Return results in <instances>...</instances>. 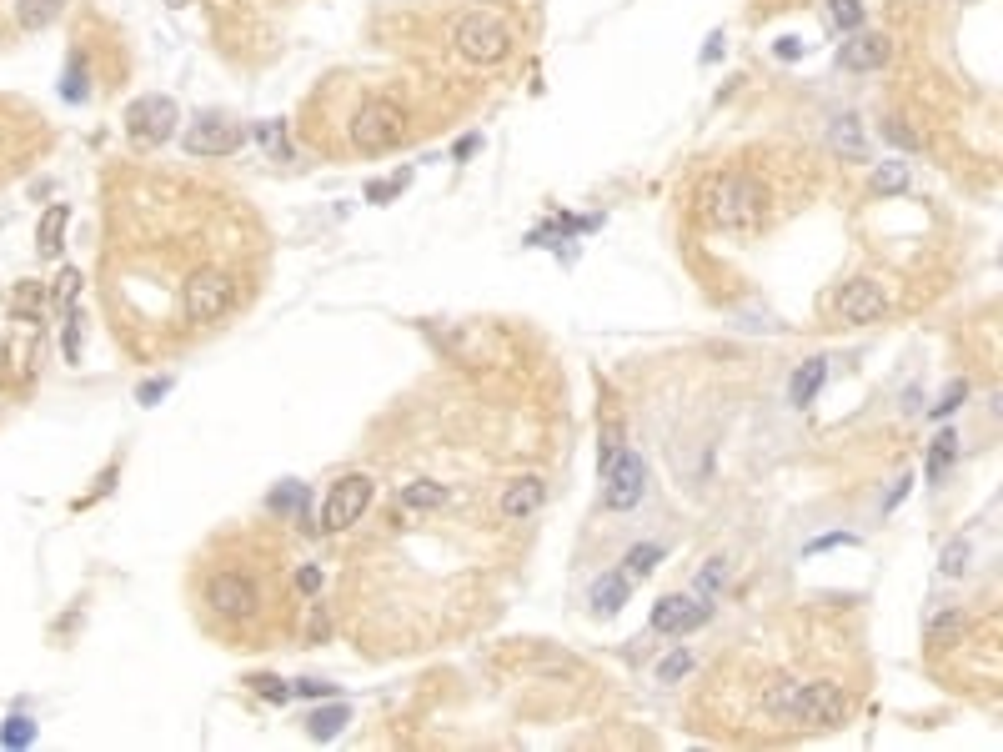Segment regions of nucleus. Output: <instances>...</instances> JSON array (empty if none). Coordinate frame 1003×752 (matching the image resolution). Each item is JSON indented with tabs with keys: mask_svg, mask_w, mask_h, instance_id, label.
Instances as JSON below:
<instances>
[{
	"mask_svg": "<svg viewBox=\"0 0 1003 752\" xmlns=\"http://www.w3.org/2000/svg\"><path fill=\"white\" fill-rule=\"evenodd\" d=\"M66 361H81V301L66 306Z\"/></svg>",
	"mask_w": 1003,
	"mask_h": 752,
	"instance_id": "obj_33",
	"label": "nucleus"
},
{
	"mask_svg": "<svg viewBox=\"0 0 1003 752\" xmlns=\"http://www.w3.org/2000/svg\"><path fill=\"white\" fill-rule=\"evenodd\" d=\"M883 136H888L893 146H903V151H913V146H918V136H913V131H908L898 116H893V121H883Z\"/></svg>",
	"mask_w": 1003,
	"mask_h": 752,
	"instance_id": "obj_37",
	"label": "nucleus"
},
{
	"mask_svg": "<svg viewBox=\"0 0 1003 752\" xmlns=\"http://www.w3.org/2000/svg\"><path fill=\"white\" fill-rule=\"evenodd\" d=\"M627 587H632V577H622V572H612V577H602L597 587H592V607L602 612V617H612L622 602H627Z\"/></svg>",
	"mask_w": 1003,
	"mask_h": 752,
	"instance_id": "obj_20",
	"label": "nucleus"
},
{
	"mask_svg": "<svg viewBox=\"0 0 1003 752\" xmlns=\"http://www.w3.org/2000/svg\"><path fill=\"white\" fill-rule=\"evenodd\" d=\"M888 56H893V41H888L883 31H853V36L843 41V51H838L843 71H883Z\"/></svg>",
	"mask_w": 1003,
	"mask_h": 752,
	"instance_id": "obj_13",
	"label": "nucleus"
},
{
	"mask_svg": "<svg viewBox=\"0 0 1003 752\" xmlns=\"http://www.w3.org/2000/svg\"><path fill=\"white\" fill-rule=\"evenodd\" d=\"M542 502H547V482H542V477H517V482H507V492H502V517H507V522H527V517H537Z\"/></svg>",
	"mask_w": 1003,
	"mask_h": 752,
	"instance_id": "obj_14",
	"label": "nucleus"
},
{
	"mask_svg": "<svg viewBox=\"0 0 1003 752\" xmlns=\"http://www.w3.org/2000/svg\"><path fill=\"white\" fill-rule=\"evenodd\" d=\"M291 692H301V697H331V682H316V677H306V682H296Z\"/></svg>",
	"mask_w": 1003,
	"mask_h": 752,
	"instance_id": "obj_44",
	"label": "nucleus"
},
{
	"mask_svg": "<svg viewBox=\"0 0 1003 752\" xmlns=\"http://www.w3.org/2000/svg\"><path fill=\"white\" fill-rule=\"evenodd\" d=\"M256 141H261L266 161H291V136H286L281 121H261V126H256Z\"/></svg>",
	"mask_w": 1003,
	"mask_h": 752,
	"instance_id": "obj_24",
	"label": "nucleus"
},
{
	"mask_svg": "<svg viewBox=\"0 0 1003 752\" xmlns=\"http://www.w3.org/2000/svg\"><path fill=\"white\" fill-rule=\"evenodd\" d=\"M833 316L848 321V326H873L888 316V296L878 281H848L833 291Z\"/></svg>",
	"mask_w": 1003,
	"mask_h": 752,
	"instance_id": "obj_10",
	"label": "nucleus"
},
{
	"mask_svg": "<svg viewBox=\"0 0 1003 752\" xmlns=\"http://www.w3.org/2000/svg\"><path fill=\"white\" fill-rule=\"evenodd\" d=\"M256 582L251 577H241V572H216L211 582H206V607L216 612V617H251L256 612Z\"/></svg>",
	"mask_w": 1003,
	"mask_h": 752,
	"instance_id": "obj_11",
	"label": "nucleus"
},
{
	"mask_svg": "<svg viewBox=\"0 0 1003 752\" xmlns=\"http://www.w3.org/2000/svg\"><path fill=\"white\" fill-rule=\"evenodd\" d=\"M963 397H968V382H948V392H943V402L933 407V417H948L953 407H963Z\"/></svg>",
	"mask_w": 1003,
	"mask_h": 752,
	"instance_id": "obj_38",
	"label": "nucleus"
},
{
	"mask_svg": "<svg viewBox=\"0 0 1003 752\" xmlns=\"http://www.w3.org/2000/svg\"><path fill=\"white\" fill-rule=\"evenodd\" d=\"M301 502H306V487H301V482H281V487L266 497V507H271V512H281V517H296V512H301Z\"/></svg>",
	"mask_w": 1003,
	"mask_h": 752,
	"instance_id": "obj_27",
	"label": "nucleus"
},
{
	"mask_svg": "<svg viewBox=\"0 0 1003 752\" xmlns=\"http://www.w3.org/2000/svg\"><path fill=\"white\" fill-rule=\"evenodd\" d=\"M241 126L231 116H196L191 131H186V156H201V161H221V156H236L241 151Z\"/></svg>",
	"mask_w": 1003,
	"mask_h": 752,
	"instance_id": "obj_9",
	"label": "nucleus"
},
{
	"mask_svg": "<svg viewBox=\"0 0 1003 752\" xmlns=\"http://www.w3.org/2000/svg\"><path fill=\"white\" fill-rule=\"evenodd\" d=\"M66 226H71V206H66V201L46 206V216H41V226H36V251H41V261H56V256H61Z\"/></svg>",
	"mask_w": 1003,
	"mask_h": 752,
	"instance_id": "obj_15",
	"label": "nucleus"
},
{
	"mask_svg": "<svg viewBox=\"0 0 1003 752\" xmlns=\"http://www.w3.org/2000/svg\"><path fill=\"white\" fill-rule=\"evenodd\" d=\"M908 487H913V477H898V482H893V492L883 497V517H888V512H893V507H898V502L908 497Z\"/></svg>",
	"mask_w": 1003,
	"mask_h": 752,
	"instance_id": "obj_43",
	"label": "nucleus"
},
{
	"mask_svg": "<svg viewBox=\"0 0 1003 752\" xmlns=\"http://www.w3.org/2000/svg\"><path fill=\"white\" fill-rule=\"evenodd\" d=\"M36 742V722L26 712H16L6 727H0V747H31Z\"/></svg>",
	"mask_w": 1003,
	"mask_h": 752,
	"instance_id": "obj_28",
	"label": "nucleus"
},
{
	"mask_svg": "<svg viewBox=\"0 0 1003 752\" xmlns=\"http://www.w3.org/2000/svg\"><path fill=\"white\" fill-rule=\"evenodd\" d=\"M968 557H973L968 542H948L943 557H938V572H943V577H963V572H968Z\"/></svg>",
	"mask_w": 1003,
	"mask_h": 752,
	"instance_id": "obj_30",
	"label": "nucleus"
},
{
	"mask_svg": "<svg viewBox=\"0 0 1003 752\" xmlns=\"http://www.w3.org/2000/svg\"><path fill=\"white\" fill-rule=\"evenodd\" d=\"M402 186H407V171H402V176H392V181H377V186L367 191V201H387V196H397Z\"/></svg>",
	"mask_w": 1003,
	"mask_h": 752,
	"instance_id": "obj_39",
	"label": "nucleus"
},
{
	"mask_svg": "<svg viewBox=\"0 0 1003 752\" xmlns=\"http://www.w3.org/2000/svg\"><path fill=\"white\" fill-rule=\"evenodd\" d=\"M657 562H662V547H657V542H642V547L627 552V577H647Z\"/></svg>",
	"mask_w": 1003,
	"mask_h": 752,
	"instance_id": "obj_29",
	"label": "nucleus"
},
{
	"mask_svg": "<svg viewBox=\"0 0 1003 752\" xmlns=\"http://www.w3.org/2000/svg\"><path fill=\"white\" fill-rule=\"evenodd\" d=\"M708 622V602L703 597H683V592H667L657 607H652V632L662 637H688Z\"/></svg>",
	"mask_w": 1003,
	"mask_h": 752,
	"instance_id": "obj_12",
	"label": "nucleus"
},
{
	"mask_svg": "<svg viewBox=\"0 0 1003 752\" xmlns=\"http://www.w3.org/2000/svg\"><path fill=\"white\" fill-rule=\"evenodd\" d=\"M768 712H773L778 722L828 732V727H843L848 697H843V687H833V682H778V687L768 692Z\"/></svg>",
	"mask_w": 1003,
	"mask_h": 752,
	"instance_id": "obj_2",
	"label": "nucleus"
},
{
	"mask_svg": "<svg viewBox=\"0 0 1003 752\" xmlns=\"http://www.w3.org/2000/svg\"><path fill=\"white\" fill-rule=\"evenodd\" d=\"M602 482H607V487H602V502H607L612 512H627V507H637L642 492H647V467H642L637 452L617 447V457L602 462Z\"/></svg>",
	"mask_w": 1003,
	"mask_h": 752,
	"instance_id": "obj_8",
	"label": "nucleus"
},
{
	"mask_svg": "<svg viewBox=\"0 0 1003 752\" xmlns=\"http://www.w3.org/2000/svg\"><path fill=\"white\" fill-rule=\"evenodd\" d=\"M873 191H878V196H898V191H908V166H903V161H883V166H873Z\"/></svg>",
	"mask_w": 1003,
	"mask_h": 752,
	"instance_id": "obj_25",
	"label": "nucleus"
},
{
	"mask_svg": "<svg viewBox=\"0 0 1003 752\" xmlns=\"http://www.w3.org/2000/svg\"><path fill=\"white\" fill-rule=\"evenodd\" d=\"M828 21L843 36H853V31H863V6H858V0H828Z\"/></svg>",
	"mask_w": 1003,
	"mask_h": 752,
	"instance_id": "obj_26",
	"label": "nucleus"
},
{
	"mask_svg": "<svg viewBox=\"0 0 1003 752\" xmlns=\"http://www.w3.org/2000/svg\"><path fill=\"white\" fill-rule=\"evenodd\" d=\"M718 51H723V36H708V51H703V61H718Z\"/></svg>",
	"mask_w": 1003,
	"mask_h": 752,
	"instance_id": "obj_45",
	"label": "nucleus"
},
{
	"mask_svg": "<svg viewBox=\"0 0 1003 752\" xmlns=\"http://www.w3.org/2000/svg\"><path fill=\"white\" fill-rule=\"evenodd\" d=\"M166 387H171V382H166V376H161V382H146V387L136 392V402H141V407H156V402L166 397Z\"/></svg>",
	"mask_w": 1003,
	"mask_h": 752,
	"instance_id": "obj_41",
	"label": "nucleus"
},
{
	"mask_svg": "<svg viewBox=\"0 0 1003 752\" xmlns=\"http://www.w3.org/2000/svg\"><path fill=\"white\" fill-rule=\"evenodd\" d=\"M442 502H447L442 482H412V487H402V507L407 512H437Z\"/></svg>",
	"mask_w": 1003,
	"mask_h": 752,
	"instance_id": "obj_22",
	"label": "nucleus"
},
{
	"mask_svg": "<svg viewBox=\"0 0 1003 752\" xmlns=\"http://www.w3.org/2000/svg\"><path fill=\"white\" fill-rule=\"evenodd\" d=\"M828 547H853V532H828V537L808 542V552H828Z\"/></svg>",
	"mask_w": 1003,
	"mask_h": 752,
	"instance_id": "obj_42",
	"label": "nucleus"
},
{
	"mask_svg": "<svg viewBox=\"0 0 1003 752\" xmlns=\"http://www.w3.org/2000/svg\"><path fill=\"white\" fill-rule=\"evenodd\" d=\"M723 582H728V567H723V557H713V562L703 567V577H698V597L708 602V597H713V592H718Z\"/></svg>",
	"mask_w": 1003,
	"mask_h": 752,
	"instance_id": "obj_34",
	"label": "nucleus"
},
{
	"mask_svg": "<svg viewBox=\"0 0 1003 752\" xmlns=\"http://www.w3.org/2000/svg\"><path fill=\"white\" fill-rule=\"evenodd\" d=\"M11 316L16 321H41L46 316V286L41 281H21L11 291Z\"/></svg>",
	"mask_w": 1003,
	"mask_h": 752,
	"instance_id": "obj_18",
	"label": "nucleus"
},
{
	"mask_svg": "<svg viewBox=\"0 0 1003 752\" xmlns=\"http://www.w3.org/2000/svg\"><path fill=\"white\" fill-rule=\"evenodd\" d=\"M402 136H407V111H402L397 101L372 96V101L357 106V116H352V146H357V151L377 156V151H392Z\"/></svg>",
	"mask_w": 1003,
	"mask_h": 752,
	"instance_id": "obj_4",
	"label": "nucleus"
},
{
	"mask_svg": "<svg viewBox=\"0 0 1003 752\" xmlns=\"http://www.w3.org/2000/svg\"><path fill=\"white\" fill-rule=\"evenodd\" d=\"M296 592H301V597H316V592H321V567H316V562L296 567Z\"/></svg>",
	"mask_w": 1003,
	"mask_h": 752,
	"instance_id": "obj_36",
	"label": "nucleus"
},
{
	"mask_svg": "<svg viewBox=\"0 0 1003 752\" xmlns=\"http://www.w3.org/2000/svg\"><path fill=\"white\" fill-rule=\"evenodd\" d=\"M953 457H958V437H953V432H938V437H933V447H928L923 477H928V482H938V477L953 467Z\"/></svg>",
	"mask_w": 1003,
	"mask_h": 752,
	"instance_id": "obj_21",
	"label": "nucleus"
},
{
	"mask_svg": "<svg viewBox=\"0 0 1003 752\" xmlns=\"http://www.w3.org/2000/svg\"><path fill=\"white\" fill-rule=\"evenodd\" d=\"M86 61H71V71H66V81H61V96L66 101H86Z\"/></svg>",
	"mask_w": 1003,
	"mask_h": 752,
	"instance_id": "obj_32",
	"label": "nucleus"
},
{
	"mask_svg": "<svg viewBox=\"0 0 1003 752\" xmlns=\"http://www.w3.org/2000/svg\"><path fill=\"white\" fill-rule=\"evenodd\" d=\"M823 382H828V361L823 356H813V361H803L798 371H793V387H788V397H793V407H808V402H818V392H823Z\"/></svg>",
	"mask_w": 1003,
	"mask_h": 752,
	"instance_id": "obj_16",
	"label": "nucleus"
},
{
	"mask_svg": "<svg viewBox=\"0 0 1003 752\" xmlns=\"http://www.w3.org/2000/svg\"><path fill=\"white\" fill-rule=\"evenodd\" d=\"M698 211L708 226L718 231H758L768 216V191L758 176L748 171H718L703 191H698Z\"/></svg>",
	"mask_w": 1003,
	"mask_h": 752,
	"instance_id": "obj_1",
	"label": "nucleus"
},
{
	"mask_svg": "<svg viewBox=\"0 0 1003 752\" xmlns=\"http://www.w3.org/2000/svg\"><path fill=\"white\" fill-rule=\"evenodd\" d=\"M347 722H352V707H342V702H337V707H326V712H311L306 732H311L316 742H331V737H337Z\"/></svg>",
	"mask_w": 1003,
	"mask_h": 752,
	"instance_id": "obj_23",
	"label": "nucleus"
},
{
	"mask_svg": "<svg viewBox=\"0 0 1003 752\" xmlns=\"http://www.w3.org/2000/svg\"><path fill=\"white\" fill-rule=\"evenodd\" d=\"M372 477L362 472H347L331 482V492L321 497V532H347L352 522H362V512L372 507Z\"/></svg>",
	"mask_w": 1003,
	"mask_h": 752,
	"instance_id": "obj_6",
	"label": "nucleus"
},
{
	"mask_svg": "<svg viewBox=\"0 0 1003 752\" xmlns=\"http://www.w3.org/2000/svg\"><path fill=\"white\" fill-rule=\"evenodd\" d=\"M693 672V652L688 647H678L673 657H662V667H657V682H683Z\"/></svg>",
	"mask_w": 1003,
	"mask_h": 752,
	"instance_id": "obj_31",
	"label": "nucleus"
},
{
	"mask_svg": "<svg viewBox=\"0 0 1003 752\" xmlns=\"http://www.w3.org/2000/svg\"><path fill=\"white\" fill-rule=\"evenodd\" d=\"M452 41H457V51H462L467 61H477V66H497V61L512 51V26H507L497 11H467V16L457 21Z\"/></svg>",
	"mask_w": 1003,
	"mask_h": 752,
	"instance_id": "obj_3",
	"label": "nucleus"
},
{
	"mask_svg": "<svg viewBox=\"0 0 1003 752\" xmlns=\"http://www.w3.org/2000/svg\"><path fill=\"white\" fill-rule=\"evenodd\" d=\"M256 692H261V697H271V702H286V697H291V687H286V682H276V677H256Z\"/></svg>",
	"mask_w": 1003,
	"mask_h": 752,
	"instance_id": "obj_40",
	"label": "nucleus"
},
{
	"mask_svg": "<svg viewBox=\"0 0 1003 752\" xmlns=\"http://www.w3.org/2000/svg\"><path fill=\"white\" fill-rule=\"evenodd\" d=\"M61 11H66V0H16V21H21V31H46Z\"/></svg>",
	"mask_w": 1003,
	"mask_h": 752,
	"instance_id": "obj_19",
	"label": "nucleus"
},
{
	"mask_svg": "<svg viewBox=\"0 0 1003 752\" xmlns=\"http://www.w3.org/2000/svg\"><path fill=\"white\" fill-rule=\"evenodd\" d=\"M176 121H181V111L171 96H141L126 106V136L136 146H166L176 136Z\"/></svg>",
	"mask_w": 1003,
	"mask_h": 752,
	"instance_id": "obj_7",
	"label": "nucleus"
},
{
	"mask_svg": "<svg viewBox=\"0 0 1003 752\" xmlns=\"http://www.w3.org/2000/svg\"><path fill=\"white\" fill-rule=\"evenodd\" d=\"M171 6H181V0H171Z\"/></svg>",
	"mask_w": 1003,
	"mask_h": 752,
	"instance_id": "obj_46",
	"label": "nucleus"
},
{
	"mask_svg": "<svg viewBox=\"0 0 1003 752\" xmlns=\"http://www.w3.org/2000/svg\"><path fill=\"white\" fill-rule=\"evenodd\" d=\"M828 141H833V151H843L848 161H863V156H868V141H863V126H858V116H838V121H833V131H828Z\"/></svg>",
	"mask_w": 1003,
	"mask_h": 752,
	"instance_id": "obj_17",
	"label": "nucleus"
},
{
	"mask_svg": "<svg viewBox=\"0 0 1003 752\" xmlns=\"http://www.w3.org/2000/svg\"><path fill=\"white\" fill-rule=\"evenodd\" d=\"M231 306H236V281H231L226 271H196V276L186 281V291H181V311H186L191 326H211V321H221Z\"/></svg>",
	"mask_w": 1003,
	"mask_h": 752,
	"instance_id": "obj_5",
	"label": "nucleus"
},
{
	"mask_svg": "<svg viewBox=\"0 0 1003 752\" xmlns=\"http://www.w3.org/2000/svg\"><path fill=\"white\" fill-rule=\"evenodd\" d=\"M76 296H81V271H76V266H66V271H61V281H56V301H61V311H66V306H76Z\"/></svg>",
	"mask_w": 1003,
	"mask_h": 752,
	"instance_id": "obj_35",
	"label": "nucleus"
}]
</instances>
